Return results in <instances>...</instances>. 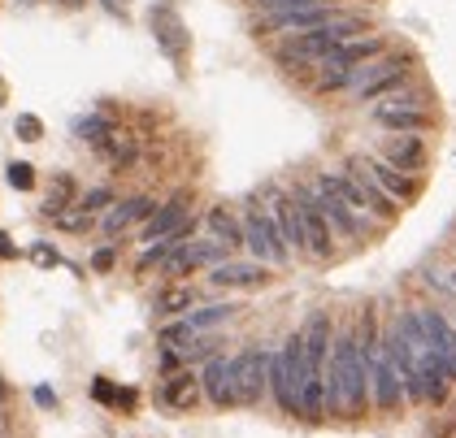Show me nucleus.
<instances>
[{
  "instance_id": "nucleus-1",
  "label": "nucleus",
  "mask_w": 456,
  "mask_h": 438,
  "mask_svg": "<svg viewBox=\"0 0 456 438\" xmlns=\"http://www.w3.org/2000/svg\"><path fill=\"white\" fill-rule=\"evenodd\" d=\"M374 408L370 400V361L361 352L356 326H344L330 347V365H326V412L330 417H365Z\"/></svg>"
},
{
  "instance_id": "nucleus-2",
  "label": "nucleus",
  "mask_w": 456,
  "mask_h": 438,
  "mask_svg": "<svg viewBox=\"0 0 456 438\" xmlns=\"http://www.w3.org/2000/svg\"><path fill=\"white\" fill-rule=\"evenodd\" d=\"M300 386H305V338L291 335L270 361V391L287 417H300Z\"/></svg>"
},
{
  "instance_id": "nucleus-3",
  "label": "nucleus",
  "mask_w": 456,
  "mask_h": 438,
  "mask_svg": "<svg viewBox=\"0 0 456 438\" xmlns=\"http://www.w3.org/2000/svg\"><path fill=\"white\" fill-rule=\"evenodd\" d=\"M244 247L252 252L256 265H287L291 261V247L282 243L279 226H274V213L261 208L256 200L248 204V213H244Z\"/></svg>"
},
{
  "instance_id": "nucleus-4",
  "label": "nucleus",
  "mask_w": 456,
  "mask_h": 438,
  "mask_svg": "<svg viewBox=\"0 0 456 438\" xmlns=\"http://www.w3.org/2000/svg\"><path fill=\"white\" fill-rule=\"evenodd\" d=\"M370 400H374V412H383V417H391V412H400V408L409 404V395H404V382H400V369H395V356H391V347H383L374 352V361H370Z\"/></svg>"
},
{
  "instance_id": "nucleus-5",
  "label": "nucleus",
  "mask_w": 456,
  "mask_h": 438,
  "mask_svg": "<svg viewBox=\"0 0 456 438\" xmlns=\"http://www.w3.org/2000/svg\"><path fill=\"white\" fill-rule=\"evenodd\" d=\"M270 361H274V352H265V347H248V352H240V356L231 361V373H235V400L244 408H256L261 395L270 391Z\"/></svg>"
},
{
  "instance_id": "nucleus-6",
  "label": "nucleus",
  "mask_w": 456,
  "mask_h": 438,
  "mask_svg": "<svg viewBox=\"0 0 456 438\" xmlns=\"http://www.w3.org/2000/svg\"><path fill=\"white\" fill-rule=\"evenodd\" d=\"M314 196H317V204H322V213H326V222H330V231H335L339 239H361L365 235V222H361V213L344 200V191L335 187V174H317Z\"/></svg>"
},
{
  "instance_id": "nucleus-7",
  "label": "nucleus",
  "mask_w": 456,
  "mask_h": 438,
  "mask_svg": "<svg viewBox=\"0 0 456 438\" xmlns=\"http://www.w3.org/2000/svg\"><path fill=\"white\" fill-rule=\"evenodd\" d=\"M296 208H300V226H305L309 256H330L335 231H330V222H326V213H322V204H317L314 187H300V191H296Z\"/></svg>"
},
{
  "instance_id": "nucleus-8",
  "label": "nucleus",
  "mask_w": 456,
  "mask_h": 438,
  "mask_svg": "<svg viewBox=\"0 0 456 438\" xmlns=\"http://www.w3.org/2000/svg\"><path fill=\"white\" fill-rule=\"evenodd\" d=\"M344 13H335L330 4H317V9H296V13H265L261 31L265 35H309V31H322L330 22H339Z\"/></svg>"
},
{
  "instance_id": "nucleus-9",
  "label": "nucleus",
  "mask_w": 456,
  "mask_h": 438,
  "mask_svg": "<svg viewBox=\"0 0 456 438\" xmlns=\"http://www.w3.org/2000/svg\"><path fill=\"white\" fill-rule=\"evenodd\" d=\"M383 338H387V347H391V356H395V369H400V382H404V395H409V404H426V382H421L418 352L409 347V338L400 335L395 326H391Z\"/></svg>"
},
{
  "instance_id": "nucleus-10",
  "label": "nucleus",
  "mask_w": 456,
  "mask_h": 438,
  "mask_svg": "<svg viewBox=\"0 0 456 438\" xmlns=\"http://www.w3.org/2000/svg\"><path fill=\"white\" fill-rule=\"evenodd\" d=\"M226 252H231V247H226V243H217V239L187 243V247H178L175 256L166 261V273H178V278H183V273L205 270V265H213V270H217V265H226Z\"/></svg>"
},
{
  "instance_id": "nucleus-11",
  "label": "nucleus",
  "mask_w": 456,
  "mask_h": 438,
  "mask_svg": "<svg viewBox=\"0 0 456 438\" xmlns=\"http://www.w3.org/2000/svg\"><path fill=\"white\" fill-rule=\"evenodd\" d=\"M200 391H205L209 404H217V408H240V400H235V373H231V361H226V356H213L209 365H205Z\"/></svg>"
},
{
  "instance_id": "nucleus-12",
  "label": "nucleus",
  "mask_w": 456,
  "mask_h": 438,
  "mask_svg": "<svg viewBox=\"0 0 456 438\" xmlns=\"http://www.w3.org/2000/svg\"><path fill=\"white\" fill-rule=\"evenodd\" d=\"M148 22H152V35L161 39L166 57H175V61H183V48H187V31H183V22L175 18V9H170V4H152Z\"/></svg>"
},
{
  "instance_id": "nucleus-13",
  "label": "nucleus",
  "mask_w": 456,
  "mask_h": 438,
  "mask_svg": "<svg viewBox=\"0 0 456 438\" xmlns=\"http://www.w3.org/2000/svg\"><path fill=\"white\" fill-rule=\"evenodd\" d=\"M187 208H191V200L187 196H175L170 204H161L148 222H143V243H161V239H170L187 222Z\"/></svg>"
},
{
  "instance_id": "nucleus-14",
  "label": "nucleus",
  "mask_w": 456,
  "mask_h": 438,
  "mask_svg": "<svg viewBox=\"0 0 456 438\" xmlns=\"http://www.w3.org/2000/svg\"><path fill=\"white\" fill-rule=\"evenodd\" d=\"M361 161H365V169H370V178H374V182H379V187H383L395 204L413 200V196H418V182H413L409 174H400L395 166H387L383 157H361Z\"/></svg>"
},
{
  "instance_id": "nucleus-15",
  "label": "nucleus",
  "mask_w": 456,
  "mask_h": 438,
  "mask_svg": "<svg viewBox=\"0 0 456 438\" xmlns=\"http://www.w3.org/2000/svg\"><path fill=\"white\" fill-rule=\"evenodd\" d=\"M270 213H274V226H279L282 243H287V247H300V252H309V247H305V226H300V208H296V196H282V191H274Z\"/></svg>"
},
{
  "instance_id": "nucleus-16",
  "label": "nucleus",
  "mask_w": 456,
  "mask_h": 438,
  "mask_svg": "<svg viewBox=\"0 0 456 438\" xmlns=\"http://www.w3.org/2000/svg\"><path fill=\"white\" fill-rule=\"evenodd\" d=\"M383 161L395 166L400 174H413V169L426 166V143L418 135H395V139H383Z\"/></svg>"
},
{
  "instance_id": "nucleus-17",
  "label": "nucleus",
  "mask_w": 456,
  "mask_h": 438,
  "mask_svg": "<svg viewBox=\"0 0 456 438\" xmlns=\"http://www.w3.org/2000/svg\"><path fill=\"white\" fill-rule=\"evenodd\" d=\"M209 282L213 287H265L270 273H265V265H256V261H226V265L209 270Z\"/></svg>"
},
{
  "instance_id": "nucleus-18",
  "label": "nucleus",
  "mask_w": 456,
  "mask_h": 438,
  "mask_svg": "<svg viewBox=\"0 0 456 438\" xmlns=\"http://www.w3.org/2000/svg\"><path fill=\"white\" fill-rule=\"evenodd\" d=\"M152 213H157V204L148 200V196H131V200L118 204V208L105 217V235H122L131 222H148Z\"/></svg>"
},
{
  "instance_id": "nucleus-19",
  "label": "nucleus",
  "mask_w": 456,
  "mask_h": 438,
  "mask_svg": "<svg viewBox=\"0 0 456 438\" xmlns=\"http://www.w3.org/2000/svg\"><path fill=\"white\" fill-rule=\"evenodd\" d=\"M374 122L395 131V135H421L430 131V113H391V109H374Z\"/></svg>"
},
{
  "instance_id": "nucleus-20",
  "label": "nucleus",
  "mask_w": 456,
  "mask_h": 438,
  "mask_svg": "<svg viewBox=\"0 0 456 438\" xmlns=\"http://www.w3.org/2000/svg\"><path fill=\"white\" fill-rule=\"evenodd\" d=\"M161 400L170 408H191L200 400V377H191V373H175L166 386H161Z\"/></svg>"
},
{
  "instance_id": "nucleus-21",
  "label": "nucleus",
  "mask_w": 456,
  "mask_h": 438,
  "mask_svg": "<svg viewBox=\"0 0 456 438\" xmlns=\"http://www.w3.org/2000/svg\"><path fill=\"white\" fill-rule=\"evenodd\" d=\"M209 235L217 239V243H226V247H244V222H235L226 208H209Z\"/></svg>"
},
{
  "instance_id": "nucleus-22",
  "label": "nucleus",
  "mask_w": 456,
  "mask_h": 438,
  "mask_svg": "<svg viewBox=\"0 0 456 438\" xmlns=\"http://www.w3.org/2000/svg\"><path fill=\"white\" fill-rule=\"evenodd\" d=\"M235 312V304H205V308H196V312H187V326L200 335V330H209V326H222L226 317Z\"/></svg>"
},
{
  "instance_id": "nucleus-23",
  "label": "nucleus",
  "mask_w": 456,
  "mask_h": 438,
  "mask_svg": "<svg viewBox=\"0 0 456 438\" xmlns=\"http://www.w3.org/2000/svg\"><path fill=\"white\" fill-rule=\"evenodd\" d=\"M70 131L78 139H87V143H109V139H113V122H109V118H78Z\"/></svg>"
},
{
  "instance_id": "nucleus-24",
  "label": "nucleus",
  "mask_w": 456,
  "mask_h": 438,
  "mask_svg": "<svg viewBox=\"0 0 456 438\" xmlns=\"http://www.w3.org/2000/svg\"><path fill=\"white\" fill-rule=\"evenodd\" d=\"M404 78H409V66L391 69V74H387V78H379V83H370V87H361V92H356V96H361V101H379V96H387V92H395V87H400V83H404Z\"/></svg>"
},
{
  "instance_id": "nucleus-25",
  "label": "nucleus",
  "mask_w": 456,
  "mask_h": 438,
  "mask_svg": "<svg viewBox=\"0 0 456 438\" xmlns=\"http://www.w3.org/2000/svg\"><path fill=\"white\" fill-rule=\"evenodd\" d=\"M191 338H196V330L187 326V317H183V321H170V326H161V347H166V352H175V347L191 343Z\"/></svg>"
},
{
  "instance_id": "nucleus-26",
  "label": "nucleus",
  "mask_w": 456,
  "mask_h": 438,
  "mask_svg": "<svg viewBox=\"0 0 456 438\" xmlns=\"http://www.w3.org/2000/svg\"><path fill=\"white\" fill-rule=\"evenodd\" d=\"M379 109H391V113H426V104H421L418 92H400V96H387Z\"/></svg>"
},
{
  "instance_id": "nucleus-27",
  "label": "nucleus",
  "mask_w": 456,
  "mask_h": 438,
  "mask_svg": "<svg viewBox=\"0 0 456 438\" xmlns=\"http://www.w3.org/2000/svg\"><path fill=\"white\" fill-rule=\"evenodd\" d=\"M4 178H9V187H18V191H31V187H36V169L27 166V161H9Z\"/></svg>"
},
{
  "instance_id": "nucleus-28",
  "label": "nucleus",
  "mask_w": 456,
  "mask_h": 438,
  "mask_svg": "<svg viewBox=\"0 0 456 438\" xmlns=\"http://www.w3.org/2000/svg\"><path fill=\"white\" fill-rule=\"evenodd\" d=\"M70 196H74V182H70V178H66V174H61V178H57V187H53V196L44 200V213H61Z\"/></svg>"
},
{
  "instance_id": "nucleus-29",
  "label": "nucleus",
  "mask_w": 456,
  "mask_h": 438,
  "mask_svg": "<svg viewBox=\"0 0 456 438\" xmlns=\"http://www.w3.org/2000/svg\"><path fill=\"white\" fill-rule=\"evenodd\" d=\"M191 304V291L187 287H175V291H166L161 300H157V312H183Z\"/></svg>"
},
{
  "instance_id": "nucleus-30",
  "label": "nucleus",
  "mask_w": 456,
  "mask_h": 438,
  "mask_svg": "<svg viewBox=\"0 0 456 438\" xmlns=\"http://www.w3.org/2000/svg\"><path fill=\"white\" fill-rule=\"evenodd\" d=\"M13 131H18V139L36 143V139H39V118H31V113H18V118H13Z\"/></svg>"
},
{
  "instance_id": "nucleus-31",
  "label": "nucleus",
  "mask_w": 456,
  "mask_h": 438,
  "mask_svg": "<svg viewBox=\"0 0 456 438\" xmlns=\"http://www.w3.org/2000/svg\"><path fill=\"white\" fill-rule=\"evenodd\" d=\"M109 204H113V191L96 187V191H87V196H83V213H96V208H109Z\"/></svg>"
},
{
  "instance_id": "nucleus-32",
  "label": "nucleus",
  "mask_w": 456,
  "mask_h": 438,
  "mask_svg": "<svg viewBox=\"0 0 456 438\" xmlns=\"http://www.w3.org/2000/svg\"><path fill=\"white\" fill-rule=\"evenodd\" d=\"M92 270H113V247H101V252H96V256H92Z\"/></svg>"
},
{
  "instance_id": "nucleus-33",
  "label": "nucleus",
  "mask_w": 456,
  "mask_h": 438,
  "mask_svg": "<svg viewBox=\"0 0 456 438\" xmlns=\"http://www.w3.org/2000/svg\"><path fill=\"white\" fill-rule=\"evenodd\" d=\"M96 400L101 404H118V395H113V386H109L105 377H96Z\"/></svg>"
},
{
  "instance_id": "nucleus-34",
  "label": "nucleus",
  "mask_w": 456,
  "mask_h": 438,
  "mask_svg": "<svg viewBox=\"0 0 456 438\" xmlns=\"http://www.w3.org/2000/svg\"><path fill=\"white\" fill-rule=\"evenodd\" d=\"M31 261H36V265H57V252H53V247H36Z\"/></svg>"
},
{
  "instance_id": "nucleus-35",
  "label": "nucleus",
  "mask_w": 456,
  "mask_h": 438,
  "mask_svg": "<svg viewBox=\"0 0 456 438\" xmlns=\"http://www.w3.org/2000/svg\"><path fill=\"white\" fill-rule=\"evenodd\" d=\"M36 404L39 408H57V395H53L48 386H39V391H36Z\"/></svg>"
},
{
  "instance_id": "nucleus-36",
  "label": "nucleus",
  "mask_w": 456,
  "mask_h": 438,
  "mask_svg": "<svg viewBox=\"0 0 456 438\" xmlns=\"http://www.w3.org/2000/svg\"><path fill=\"white\" fill-rule=\"evenodd\" d=\"M0 256H13V243H9V235L0 231Z\"/></svg>"
},
{
  "instance_id": "nucleus-37",
  "label": "nucleus",
  "mask_w": 456,
  "mask_h": 438,
  "mask_svg": "<svg viewBox=\"0 0 456 438\" xmlns=\"http://www.w3.org/2000/svg\"><path fill=\"white\" fill-rule=\"evenodd\" d=\"M448 291H456V273H448Z\"/></svg>"
},
{
  "instance_id": "nucleus-38",
  "label": "nucleus",
  "mask_w": 456,
  "mask_h": 438,
  "mask_svg": "<svg viewBox=\"0 0 456 438\" xmlns=\"http://www.w3.org/2000/svg\"><path fill=\"white\" fill-rule=\"evenodd\" d=\"M0 400H4V382H0Z\"/></svg>"
},
{
  "instance_id": "nucleus-39",
  "label": "nucleus",
  "mask_w": 456,
  "mask_h": 438,
  "mask_svg": "<svg viewBox=\"0 0 456 438\" xmlns=\"http://www.w3.org/2000/svg\"><path fill=\"white\" fill-rule=\"evenodd\" d=\"M105 4H109V9H113V4H118V0H105Z\"/></svg>"
}]
</instances>
